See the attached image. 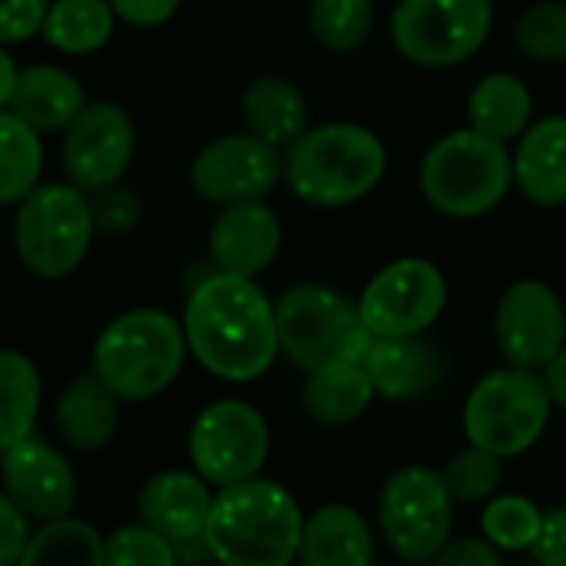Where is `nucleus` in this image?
Segmentation results:
<instances>
[{
  "label": "nucleus",
  "instance_id": "obj_1",
  "mask_svg": "<svg viewBox=\"0 0 566 566\" xmlns=\"http://www.w3.org/2000/svg\"><path fill=\"white\" fill-rule=\"evenodd\" d=\"M180 324L193 360L227 384H250L280 357L276 301L253 276L213 266L190 287Z\"/></svg>",
  "mask_w": 566,
  "mask_h": 566
},
{
  "label": "nucleus",
  "instance_id": "obj_2",
  "mask_svg": "<svg viewBox=\"0 0 566 566\" xmlns=\"http://www.w3.org/2000/svg\"><path fill=\"white\" fill-rule=\"evenodd\" d=\"M297 496L263 476L220 486L203 539L220 566H294L304 536Z\"/></svg>",
  "mask_w": 566,
  "mask_h": 566
},
{
  "label": "nucleus",
  "instance_id": "obj_3",
  "mask_svg": "<svg viewBox=\"0 0 566 566\" xmlns=\"http://www.w3.org/2000/svg\"><path fill=\"white\" fill-rule=\"evenodd\" d=\"M387 174V147L364 124L307 127L283 147V184L311 207H350L370 197Z\"/></svg>",
  "mask_w": 566,
  "mask_h": 566
},
{
  "label": "nucleus",
  "instance_id": "obj_4",
  "mask_svg": "<svg viewBox=\"0 0 566 566\" xmlns=\"http://www.w3.org/2000/svg\"><path fill=\"white\" fill-rule=\"evenodd\" d=\"M190 347L184 324L157 307L114 317L94 344V374L127 403L164 394L184 370Z\"/></svg>",
  "mask_w": 566,
  "mask_h": 566
},
{
  "label": "nucleus",
  "instance_id": "obj_5",
  "mask_svg": "<svg viewBox=\"0 0 566 566\" xmlns=\"http://www.w3.org/2000/svg\"><path fill=\"white\" fill-rule=\"evenodd\" d=\"M513 187V150L473 127L450 130L420 160L423 200L453 220H473L503 203Z\"/></svg>",
  "mask_w": 566,
  "mask_h": 566
},
{
  "label": "nucleus",
  "instance_id": "obj_6",
  "mask_svg": "<svg viewBox=\"0 0 566 566\" xmlns=\"http://www.w3.org/2000/svg\"><path fill=\"white\" fill-rule=\"evenodd\" d=\"M276 301L280 354L304 374L327 364H360L374 344L357 301L327 283H294Z\"/></svg>",
  "mask_w": 566,
  "mask_h": 566
},
{
  "label": "nucleus",
  "instance_id": "obj_7",
  "mask_svg": "<svg viewBox=\"0 0 566 566\" xmlns=\"http://www.w3.org/2000/svg\"><path fill=\"white\" fill-rule=\"evenodd\" d=\"M94 200L77 184L34 187L14 220V247L21 263L41 280L71 276L94 240Z\"/></svg>",
  "mask_w": 566,
  "mask_h": 566
},
{
  "label": "nucleus",
  "instance_id": "obj_8",
  "mask_svg": "<svg viewBox=\"0 0 566 566\" xmlns=\"http://www.w3.org/2000/svg\"><path fill=\"white\" fill-rule=\"evenodd\" d=\"M553 400L543 387L539 370L500 367L473 384L463 403L467 443L490 450L496 457L526 453L549 423Z\"/></svg>",
  "mask_w": 566,
  "mask_h": 566
},
{
  "label": "nucleus",
  "instance_id": "obj_9",
  "mask_svg": "<svg viewBox=\"0 0 566 566\" xmlns=\"http://www.w3.org/2000/svg\"><path fill=\"white\" fill-rule=\"evenodd\" d=\"M493 0H397L390 41L397 54L427 71L467 64L490 38Z\"/></svg>",
  "mask_w": 566,
  "mask_h": 566
},
{
  "label": "nucleus",
  "instance_id": "obj_10",
  "mask_svg": "<svg viewBox=\"0 0 566 566\" xmlns=\"http://www.w3.org/2000/svg\"><path fill=\"white\" fill-rule=\"evenodd\" d=\"M380 530L407 563H433L453 533V493L430 467H400L380 490Z\"/></svg>",
  "mask_w": 566,
  "mask_h": 566
},
{
  "label": "nucleus",
  "instance_id": "obj_11",
  "mask_svg": "<svg viewBox=\"0 0 566 566\" xmlns=\"http://www.w3.org/2000/svg\"><path fill=\"white\" fill-rule=\"evenodd\" d=\"M357 307L374 337L427 334L447 307V276L433 260L397 256L364 283Z\"/></svg>",
  "mask_w": 566,
  "mask_h": 566
},
{
  "label": "nucleus",
  "instance_id": "obj_12",
  "mask_svg": "<svg viewBox=\"0 0 566 566\" xmlns=\"http://www.w3.org/2000/svg\"><path fill=\"white\" fill-rule=\"evenodd\" d=\"M190 463L210 486L243 483L260 476L270 457V427L263 413L237 397L203 407L187 437Z\"/></svg>",
  "mask_w": 566,
  "mask_h": 566
},
{
  "label": "nucleus",
  "instance_id": "obj_13",
  "mask_svg": "<svg viewBox=\"0 0 566 566\" xmlns=\"http://www.w3.org/2000/svg\"><path fill=\"white\" fill-rule=\"evenodd\" d=\"M283 180V150L263 137L240 130L223 134L200 147L190 164V187L200 200L230 207L247 200H266Z\"/></svg>",
  "mask_w": 566,
  "mask_h": 566
},
{
  "label": "nucleus",
  "instance_id": "obj_14",
  "mask_svg": "<svg viewBox=\"0 0 566 566\" xmlns=\"http://www.w3.org/2000/svg\"><path fill=\"white\" fill-rule=\"evenodd\" d=\"M496 347L513 367L543 370L566 347V307L543 280H516L493 314Z\"/></svg>",
  "mask_w": 566,
  "mask_h": 566
},
{
  "label": "nucleus",
  "instance_id": "obj_15",
  "mask_svg": "<svg viewBox=\"0 0 566 566\" xmlns=\"http://www.w3.org/2000/svg\"><path fill=\"white\" fill-rule=\"evenodd\" d=\"M137 147L130 114L114 101H94L64 130V170L87 193L117 187Z\"/></svg>",
  "mask_w": 566,
  "mask_h": 566
},
{
  "label": "nucleus",
  "instance_id": "obj_16",
  "mask_svg": "<svg viewBox=\"0 0 566 566\" xmlns=\"http://www.w3.org/2000/svg\"><path fill=\"white\" fill-rule=\"evenodd\" d=\"M0 476H4L8 496L34 520L51 523L71 516L77 503V476L67 457L38 437H28L0 453Z\"/></svg>",
  "mask_w": 566,
  "mask_h": 566
},
{
  "label": "nucleus",
  "instance_id": "obj_17",
  "mask_svg": "<svg viewBox=\"0 0 566 566\" xmlns=\"http://www.w3.org/2000/svg\"><path fill=\"white\" fill-rule=\"evenodd\" d=\"M283 227L266 200L220 207L210 227V263L233 276H260L280 253Z\"/></svg>",
  "mask_w": 566,
  "mask_h": 566
},
{
  "label": "nucleus",
  "instance_id": "obj_18",
  "mask_svg": "<svg viewBox=\"0 0 566 566\" xmlns=\"http://www.w3.org/2000/svg\"><path fill=\"white\" fill-rule=\"evenodd\" d=\"M210 506H213L210 483L197 470L193 473L190 470L154 473L140 486V496H137L140 520L174 543L203 536Z\"/></svg>",
  "mask_w": 566,
  "mask_h": 566
},
{
  "label": "nucleus",
  "instance_id": "obj_19",
  "mask_svg": "<svg viewBox=\"0 0 566 566\" xmlns=\"http://www.w3.org/2000/svg\"><path fill=\"white\" fill-rule=\"evenodd\" d=\"M513 187L536 207L566 203V114L539 117L516 137Z\"/></svg>",
  "mask_w": 566,
  "mask_h": 566
},
{
  "label": "nucleus",
  "instance_id": "obj_20",
  "mask_svg": "<svg viewBox=\"0 0 566 566\" xmlns=\"http://www.w3.org/2000/svg\"><path fill=\"white\" fill-rule=\"evenodd\" d=\"M360 364L370 374L377 397L387 400H417L430 394L443 377V357L423 334L374 337Z\"/></svg>",
  "mask_w": 566,
  "mask_h": 566
},
{
  "label": "nucleus",
  "instance_id": "obj_21",
  "mask_svg": "<svg viewBox=\"0 0 566 566\" xmlns=\"http://www.w3.org/2000/svg\"><path fill=\"white\" fill-rule=\"evenodd\" d=\"M84 107H87L84 87L71 71L38 64L18 74V87L8 111H14L38 134H57L67 130Z\"/></svg>",
  "mask_w": 566,
  "mask_h": 566
},
{
  "label": "nucleus",
  "instance_id": "obj_22",
  "mask_svg": "<svg viewBox=\"0 0 566 566\" xmlns=\"http://www.w3.org/2000/svg\"><path fill=\"white\" fill-rule=\"evenodd\" d=\"M301 566H374V533L370 523L344 506H321L301 536Z\"/></svg>",
  "mask_w": 566,
  "mask_h": 566
},
{
  "label": "nucleus",
  "instance_id": "obj_23",
  "mask_svg": "<svg viewBox=\"0 0 566 566\" xmlns=\"http://www.w3.org/2000/svg\"><path fill=\"white\" fill-rule=\"evenodd\" d=\"M243 124L250 134L263 137L273 147H291L307 127L311 111L304 91L287 77H256L240 97Z\"/></svg>",
  "mask_w": 566,
  "mask_h": 566
},
{
  "label": "nucleus",
  "instance_id": "obj_24",
  "mask_svg": "<svg viewBox=\"0 0 566 566\" xmlns=\"http://www.w3.org/2000/svg\"><path fill=\"white\" fill-rule=\"evenodd\" d=\"M120 397L97 377H74L57 400V427L77 450H101L114 440L120 423Z\"/></svg>",
  "mask_w": 566,
  "mask_h": 566
},
{
  "label": "nucleus",
  "instance_id": "obj_25",
  "mask_svg": "<svg viewBox=\"0 0 566 566\" xmlns=\"http://www.w3.org/2000/svg\"><path fill=\"white\" fill-rule=\"evenodd\" d=\"M530 124H533V97L516 74L496 71L476 81V87L467 97V127L493 140L516 144V137Z\"/></svg>",
  "mask_w": 566,
  "mask_h": 566
},
{
  "label": "nucleus",
  "instance_id": "obj_26",
  "mask_svg": "<svg viewBox=\"0 0 566 566\" xmlns=\"http://www.w3.org/2000/svg\"><path fill=\"white\" fill-rule=\"evenodd\" d=\"M377 390L364 364H327L307 374L304 384V410L311 420L324 427H344L354 423L370 403Z\"/></svg>",
  "mask_w": 566,
  "mask_h": 566
},
{
  "label": "nucleus",
  "instance_id": "obj_27",
  "mask_svg": "<svg viewBox=\"0 0 566 566\" xmlns=\"http://www.w3.org/2000/svg\"><path fill=\"white\" fill-rule=\"evenodd\" d=\"M41 410V374L21 350H0V453L34 437Z\"/></svg>",
  "mask_w": 566,
  "mask_h": 566
},
{
  "label": "nucleus",
  "instance_id": "obj_28",
  "mask_svg": "<svg viewBox=\"0 0 566 566\" xmlns=\"http://www.w3.org/2000/svg\"><path fill=\"white\" fill-rule=\"evenodd\" d=\"M117 28L111 0H51L41 38L61 54H94Z\"/></svg>",
  "mask_w": 566,
  "mask_h": 566
},
{
  "label": "nucleus",
  "instance_id": "obj_29",
  "mask_svg": "<svg viewBox=\"0 0 566 566\" xmlns=\"http://www.w3.org/2000/svg\"><path fill=\"white\" fill-rule=\"evenodd\" d=\"M18 566H107V539L91 523L61 516L31 533Z\"/></svg>",
  "mask_w": 566,
  "mask_h": 566
},
{
  "label": "nucleus",
  "instance_id": "obj_30",
  "mask_svg": "<svg viewBox=\"0 0 566 566\" xmlns=\"http://www.w3.org/2000/svg\"><path fill=\"white\" fill-rule=\"evenodd\" d=\"M44 174L41 134L14 111H0V207L21 203Z\"/></svg>",
  "mask_w": 566,
  "mask_h": 566
},
{
  "label": "nucleus",
  "instance_id": "obj_31",
  "mask_svg": "<svg viewBox=\"0 0 566 566\" xmlns=\"http://www.w3.org/2000/svg\"><path fill=\"white\" fill-rule=\"evenodd\" d=\"M307 24L324 51L350 54L374 31V0H311Z\"/></svg>",
  "mask_w": 566,
  "mask_h": 566
},
{
  "label": "nucleus",
  "instance_id": "obj_32",
  "mask_svg": "<svg viewBox=\"0 0 566 566\" xmlns=\"http://www.w3.org/2000/svg\"><path fill=\"white\" fill-rule=\"evenodd\" d=\"M516 51L533 64H566V0H543L520 14Z\"/></svg>",
  "mask_w": 566,
  "mask_h": 566
},
{
  "label": "nucleus",
  "instance_id": "obj_33",
  "mask_svg": "<svg viewBox=\"0 0 566 566\" xmlns=\"http://www.w3.org/2000/svg\"><path fill=\"white\" fill-rule=\"evenodd\" d=\"M539 523H543V510L520 493L490 496L480 513L483 536L496 549H530L539 533Z\"/></svg>",
  "mask_w": 566,
  "mask_h": 566
},
{
  "label": "nucleus",
  "instance_id": "obj_34",
  "mask_svg": "<svg viewBox=\"0 0 566 566\" xmlns=\"http://www.w3.org/2000/svg\"><path fill=\"white\" fill-rule=\"evenodd\" d=\"M503 476V457L480 450V447H467L460 453H453L443 467V483L453 493V500L460 503H480L490 500L500 486Z\"/></svg>",
  "mask_w": 566,
  "mask_h": 566
},
{
  "label": "nucleus",
  "instance_id": "obj_35",
  "mask_svg": "<svg viewBox=\"0 0 566 566\" xmlns=\"http://www.w3.org/2000/svg\"><path fill=\"white\" fill-rule=\"evenodd\" d=\"M177 546L147 523H127L107 536V566H177Z\"/></svg>",
  "mask_w": 566,
  "mask_h": 566
},
{
  "label": "nucleus",
  "instance_id": "obj_36",
  "mask_svg": "<svg viewBox=\"0 0 566 566\" xmlns=\"http://www.w3.org/2000/svg\"><path fill=\"white\" fill-rule=\"evenodd\" d=\"M51 0H0V48L24 44L41 34Z\"/></svg>",
  "mask_w": 566,
  "mask_h": 566
},
{
  "label": "nucleus",
  "instance_id": "obj_37",
  "mask_svg": "<svg viewBox=\"0 0 566 566\" xmlns=\"http://www.w3.org/2000/svg\"><path fill=\"white\" fill-rule=\"evenodd\" d=\"M28 543H31L28 513L8 493H0V566H18Z\"/></svg>",
  "mask_w": 566,
  "mask_h": 566
},
{
  "label": "nucleus",
  "instance_id": "obj_38",
  "mask_svg": "<svg viewBox=\"0 0 566 566\" xmlns=\"http://www.w3.org/2000/svg\"><path fill=\"white\" fill-rule=\"evenodd\" d=\"M140 217V200L127 190L117 187H107L101 193H94V220H97V230H111V233H120V230H130Z\"/></svg>",
  "mask_w": 566,
  "mask_h": 566
},
{
  "label": "nucleus",
  "instance_id": "obj_39",
  "mask_svg": "<svg viewBox=\"0 0 566 566\" xmlns=\"http://www.w3.org/2000/svg\"><path fill=\"white\" fill-rule=\"evenodd\" d=\"M530 553L536 566H566V506H553L543 513Z\"/></svg>",
  "mask_w": 566,
  "mask_h": 566
},
{
  "label": "nucleus",
  "instance_id": "obj_40",
  "mask_svg": "<svg viewBox=\"0 0 566 566\" xmlns=\"http://www.w3.org/2000/svg\"><path fill=\"white\" fill-rule=\"evenodd\" d=\"M433 566H503L500 549L486 536H463L450 539L437 556Z\"/></svg>",
  "mask_w": 566,
  "mask_h": 566
},
{
  "label": "nucleus",
  "instance_id": "obj_41",
  "mask_svg": "<svg viewBox=\"0 0 566 566\" xmlns=\"http://www.w3.org/2000/svg\"><path fill=\"white\" fill-rule=\"evenodd\" d=\"M111 8L130 28H160L177 14L180 0H111Z\"/></svg>",
  "mask_w": 566,
  "mask_h": 566
},
{
  "label": "nucleus",
  "instance_id": "obj_42",
  "mask_svg": "<svg viewBox=\"0 0 566 566\" xmlns=\"http://www.w3.org/2000/svg\"><path fill=\"white\" fill-rule=\"evenodd\" d=\"M543 377V387L553 400V407H566V347L539 370Z\"/></svg>",
  "mask_w": 566,
  "mask_h": 566
},
{
  "label": "nucleus",
  "instance_id": "obj_43",
  "mask_svg": "<svg viewBox=\"0 0 566 566\" xmlns=\"http://www.w3.org/2000/svg\"><path fill=\"white\" fill-rule=\"evenodd\" d=\"M18 64L14 57L8 54V48H0V111L11 107V97H14V87H18Z\"/></svg>",
  "mask_w": 566,
  "mask_h": 566
},
{
  "label": "nucleus",
  "instance_id": "obj_44",
  "mask_svg": "<svg viewBox=\"0 0 566 566\" xmlns=\"http://www.w3.org/2000/svg\"><path fill=\"white\" fill-rule=\"evenodd\" d=\"M533 566H536V563H533Z\"/></svg>",
  "mask_w": 566,
  "mask_h": 566
}]
</instances>
